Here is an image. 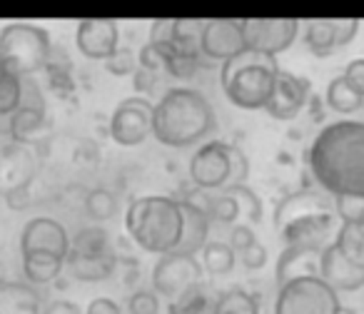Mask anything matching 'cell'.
Returning <instances> with one entry per match:
<instances>
[{
  "label": "cell",
  "instance_id": "cell-22",
  "mask_svg": "<svg viewBox=\"0 0 364 314\" xmlns=\"http://www.w3.org/2000/svg\"><path fill=\"white\" fill-rule=\"evenodd\" d=\"M21 257H23V274H26L31 287L53 284L63 274V269H65V259L48 252H31V254H21Z\"/></svg>",
  "mask_w": 364,
  "mask_h": 314
},
{
  "label": "cell",
  "instance_id": "cell-8",
  "mask_svg": "<svg viewBox=\"0 0 364 314\" xmlns=\"http://www.w3.org/2000/svg\"><path fill=\"white\" fill-rule=\"evenodd\" d=\"M152 110L155 102L150 97L132 95L117 102V107L110 115V137L120 147H137L152 137Z\"/></svg>",
  "mask_w": 364,
  "mask_h": 314
},
{
  "label": "cell",
  "instance_id": "cell-45",
  "mask_svg": "<svg viewBox=\"0 0 364 314\" xmlns=\"http://www.w3.org/2000/svg\"><path fill=\"white\" fill-rule=\"evenodd\" d=\"M41 314H82V309L70 299H50L43 304Z\"/></svg>",
  "mask_w": 364,
  "mask_h": 314
},
{
  "label": "cell",
  "instance_id": "cell-26",
  "mask_svg": "<svg viewBox=\"0 0 364 314\" xmlns=\"http://www.w3.org/2000/svg\"><path fill=\"white\" fill-rule=\"evenodd\" d=\"M334 244L339 252L349 259L352 264L364 269V224L359 222H339L337 234H334Z\"/></svg>",
  "mask_w": 364,
  "mask_h": 314
},
{
  "label": "cell",
  "instance_id": "cell-23",
  "mask_svg": "<svg viewBox=\"0 0 364 314\" xmlns=\"http://www.w3.org/2000/svg\"><path fill=\"white\" fill-rule=\"evenodd\" d=\"M115 252L100 254V257H65V267L80 282H102L115 272Z\"/></svg>",
  "mask_w": 364,
  "mask_h": 314
},
{
  "label": "cell",
  "instance_id": "cell-42",
  "mask_svg": "<svg viewBox=\"0 0 364 314\" xmlns=\"http://www.w3.org/2000/svg\"><path fill=\"white\" fill-rule=\"evenodd\" d=\"M334 28H337V48H344L354 40L359 31V21L357 18H337L334 21Z\"/></svg>",
  "mask_w": 364,
  "mask_h": 314
},
{
  "label": "cell",
  "instance_id": "cell-40",
  "mask_svg": "<svg viewBox=\"0 0 364 314\" xmlns=\"http://www.w3.org/2000/svg\"><path fill=\"white\" fill-rule=\"evenodd\" d=\"M257 242V237H255V229L250 227V224H235L232 229H230V247H232L235 254L245 252L247 247H252V244Z\"/></svg>",
  "mask_w": 364,
  "mask_h": 314
},
{
  "label": "cell",
  "instance_id": "cell-47",
  "mask_svg": "<svg viewBox=\"0 0 364 314\" xmlns=\"http://www.w3.org/2000/svg\"><path fill=\"white\" fill-rule=\"evenodd\" d=\"M6 282H8V279H6V267H3V262H0V287H3Z\"/></svg>",
  "mask_w": 364,
  "mask_h": 314
},
{
  "label": "cell",
  "instance_id": "cell-41",
  "mask_svg": "<svg viewBox=\"0 0 364 314\" xmlns=\"http://www.w3.org/2000/svg\"><path fill=\"white\" fill-rule=\"evenodd\" d=\"M240 262L245 264V269H262L267 264V249H264V244L257 239L252 247L240 252Z\"/></svg>",
  "mask_w": 364,
  "mask_h": 314
},
{
  "label": "cell",
  "instance_id": "cell-7",
  "mask_svg": "<svg viewBox=\"0 0 364 314\" xmlns=\"http://www.w3.org/2000/svg\"><path fill=\"white\" fill-rule=\"evenodd\" d=\"M203 267L198 257L180 252L160 254V259L152 267V292L157 297H165L167 302H175L182 294L203 287Z\"/></svg>",
  "mask_w": 364,
  "mask_h": 314
},
{
  "label": "cell",
  "instance_id": "cell-29",
  "mask_svg": "<svg viewBox=\"0 0 364 314\" xmlns=\"http://www.w3.org/2000/svg\"><path fill=\"white\" fill-rule=\"evenodd\" d=\"M327 105L332 107L334 112H342V115H352V112L362 110L364 100L352 90V87L344 82L342 75L332 77L327 85Z\"/></svg>",
  "mask_w": 364,
  "mask_h": 314
},
{
  "label": "cell",
  "instance_id": "cell-36",
  "mask_svg": "<svg viewBox=\"0 0 364 314\" xmlns=\"http://www.w3.org/2000/svg\"><path fill=\"white\" fill-rule=\"evenodd\" d=\"M105 70L117 77H125V75L132 77V72L137 70V55L130 50V48H117V50L105 60Z\"/></svg>",
  "mask_w": 364,
  "mask_h": 314
},
{
  "label": "cell",
  "instance_id": "cell-6",
  "mask_svg": "<svg viewBox=\"0 0 364 314\" xmlns=\"http://www.w3.org/2000/svg\"><path fill=\"white\" fill-rule=\"evenodd\" d=\"M339 307H342L339 294L319 277H304L282 284L274 299V314H337Z\"/></svg>",
  "mask_w": 364,
  "mask_h": 314
},
{
  "label": "cell",
  "instance_id": "cell-24",
  "mask_svg": "<svg viewBox=\"0 0 364 314\" xmlns=\"http://www.w3.org/2000/svg\"><path fill=\"white\" fill-rule=\"evenodd\" d=\"M304 48L317 58H327L337 50V28L332 18H314L304 23Z\"/></svg>",
  "mask_w": 364,
  "mask_h": 314
},
{
  "label": "cell",
  "instance_id": "cell-21",
  "mask_svg": "<svg viewBox=\"0 0 364 314\" xmlns=\"http://www.w3.org/2000/svg\"><path fill=\"white\" fill-rule=\"evenodd\" d=\"M319 257L322 252L314 249H297V247H284L277 259V284L294 282V279L304 277H319Z\"/></svg>",
  "mask_w": 364,
  "mask_h": 314
},
{
  "label": "cell",
  "instance_id": "cell-43",
  "mask_svg": "<svg viewBox=\"0 0 364 314\" xmlns=\"http://www.w3.org/2000/svg\"><path fill=\"white\" fill-rule=\"evenodd\" d=\"M155 85H157V72L145 70V67H137V70L132 72V87L140 92V97L150 95V92L155 90Z\"/></svg>",
  "mask_w": 364,
  "mask_h": 314
},
{
  "label": "cell",
  "instance_id": "cell-28",
  "mask_svg": "<svg viewBox=\"0 0 364 314\" xmlns=\"http://www.w3.org/2000/svg\"><path fill=\"white\" fill-rule=\"evenodd\" d=\"M235 262H237V254L232 252L228 242H208L200 249V267H203V272L215 274V277L230 274Z\"/></svg>",
  "mask_w": 364,
  "mask_h": 314
},
{
  "label": "cell",
  "instance_id": "cell-37",
  "mask_svg": "<svg viewBox=\"0 0 364 314\" xmlns=\"http://www.w3.org/2000/svg\"><path fill=\"white\" fill-rule=\"evenodd\" d=\"M127 314H160V297L152 289H137L127 299Z\"/></svg>",
  "mask_w": 364,
  "mask_h": 314
},
{
  "label": "cell",
  "instance_id": "cell-16",
  "mask_svg": "<svg viewBox=\"0 0 364 314\" xmlns=\"http://www.w3.org/2000/svg\"><path fill=\"white\" fill-rule=\"evenodd\" d=\"M334 212V200L324 195L322 190H297L279 200L274 207V227L284 229L287 224L299 222L312 215H329Z\"/></svg>",
  "mask_w": 364,
  "mask_h": 314
},
{
  "label": "cell",
  "instance_id": "cell-30",
  "mask_svg": "<svg viewBox=\"0 0 364 314\" xmlns=\"http://www.w3.org/2000/svg\"><path fill=\"white\" fill-rule=\"evenodd\" d=\"M23 102V77L0 65V117H11Z\"/></svg>",
  "mask_w": 364,
  "mask_h": 314
},
{
  "label": "cell",
  "instance_id": "cell-3",
  "mask_svg": "<svg viewBox=\"0 0 364 314\" xmlns=\"http://www.w3.org/2000/svg\"><path fill=\"white\" fill-rule=\"evenodd\" d=\"M125 229L142 252H175L182 232V210L177 197L145 195L127 205Z\"/></svg>",
  "mask_w": 364,
  "mask_h": 314
},
{
  "label": "cell",
  "instance_id": "cell-48",
  "mask_svg": "<svg viewBox=\"0 0 364 314\" xmlns=\"http://www.w3.org/2000/svg\"><path fill=\"white\" fill-rule=\"evenodd\" d=\"M337 314H357V312H354L352 307H344V304H342V307L337 309Z\"/></svg>",
  "mask_w": 364,
  "mask_h": 314
},
{
  "label": "cell",
  "instance_id": "cell-15",
  "mask_svg": "<svg viewBox=\"0 0 364 314\" xmlns=\"http://www.w3.org/2000/svg\"><path fill=\"white\" fill-rule=\"evenodd\" d=\"M307 97H309V80L294 75V72L277 70L272 97L264 105V112L269 117H274V120H294L304 110Z\"/></svg>",
  "mask_w": 364,
  "mask_h": 314
},
{
  "label": "cell",
  "instance_id": "cell-39",
  "mask_svg": "<svg viewBox=\"0 0 364 314\" xmlns=\"http://www.w3.org/2000/svg\"><path fill=\"white\" fill-rule=\"evenodd\" d=\"M342 77L354 92L364 100V58H354L344 65Z\"/></svg>",
  "mask_w": 364,
  "mask_h": 314
},
{
  "label": "cell",
  "instance_id": "cell-18",
  "mask_svg": "<svg viewBox=\"0 0 364 314\" xmlns=\"http://www.w3.org/2000/svg\"><path fill=\"white\" fill-rule=\"evenodd\" d=\"M48 130V115L41 95L31 97L23 95V102L11 117H8V132H11L16 145H36Z\"/></svg>",
  "mask_w": 364,
  "mask_h": 314
},
{
  "label": "cell",
  "instance_id": "cell-44",
  "mask_svg": "<svg viewBox=\"0 0 364 314\" xmlns=\"http://www.w3.org/2000/svg\"><path fill=\"white\" fill-rule=\"evenodd\" d=\"M152 45H170L172 43V21H152L150 23V40Z\"/></svg>",
  "mask_w": 364,
  "mask_h": 314
},
{
  "label": "cell",
  "instance_id": "cell-49",
  "mask_svg": "<svg viewBox=\"0 0 364 314\" xmlns=\"http://www.w3.org/2000/svg\"><path fill=\"white\" fill-rule=\"evenodd\" d=\"M0 65H3V63H0Z\"/></svg>",
  "mask_w": 364,
  "mask_h": 314
},
{
  "label": "cell",
  "instance_id": "cell-13",
  "mask_svg": "<svg viewBox=\"0 0 364 314\" xmlns=\"http://www.w3.org/2000/svg\"><path fill=\"white\" fill-rule=\"evenodd\" d=\"M334 234H337V215L334 212L312 215V217H304L279 229L284 247L314 249V252H322L324 247H329L334 242Z\"/></svg>",
  "mask_w": 364,
  "mask_h": 314
},
{
  "label": "cell",
  "instance_id": "cell-27",
  "mask_svg": "<svg viewBox=\"0 0 364 314\" xmlns=\"http://www.w3.org/2000/svg\"><path fill=\"white\" fill-rule=\"evenodd\" d=\"M213 309L215 314H259V302L247 289L232 287L213 299Z\"/></svg>",
  "mask_w": 364,
  "mask_h": 314
},
{
  "label": "cell",
  "instance_id": "cell-19",
  "mask_svg": "<svg viewBox=\"0 0 364 314\" xmlns=\"http://www.w3.org/2000/svg\"><path fill=\"white\" fill-rule=\"evenodd\" d=\"M36 173V160L28 152V147L16 145L0 155V193L11 195L31 185Z\"/></svg>",
  "mask_w": 364,
  "mask_h": 314
},
{
  "label": "cell",
  "instance_id": "cell-38",
  "mask_svg": "<svg viewBox=\"0 0 364 314\" xmlns=\"http://www.w3.org/2000/svg\"><path fill=\"white\" fill-rule=\"evenodd\" d=\"M250 178V160L237 145H230V178L225 188H232V185H245Z\"/></svg>",
  "mask_w": 364,
  "mask_h": 314
},
{
  "label": "cell",
  "instance_id": "cell-14",
  "mask_svg": "<svg viewBox=\"0 0 364 314\" xmlns=\"http://www.w3.org/2000/svg\"><path fill=\"white\" fill-rule=\"evenodd\" d=\"M75 45L85 58L105 63L120 48V28L110 18H85L75 28Z\"/></svg>",
  "mask_w": 364,
  "mask_h": 314
},
{
  "label": "cell",
  "instance_id": "cell-9",
  "mask_svg": "<svg viewBox=\"0 0 364 314\" xmlns=\"http://www.w3.org/2000/svg\"><path fill=\"white\" fill-rule=\"evenodd\" d=\"M242 33L247 50L277 58V53L287 50L297 40L299 21L294 18H247L242 21Z\"/></svg>",
  "mask_w": 364,
  "mask_h": 314
},
{
  "label": "cell",
  "instance_id": "cell-33",
  "mask_svg": "<svg viewBox=\"0 0 364 314\" xmlns=\"http://www.w3.org/2000/svg\"><path fill=\"white\" fill-rule=\"evenodd\" d=\"M165 70L177 80H190L200 70V53H185L177 48L165 60Z\"/></svg>",
  "mask_w": 364,
  "mask_h": 314
},
{
  "label": "cell",
  "instance_id": "cell-4",
  "mask_svg": "<svg viewBox=\"0 0 364 314\" xmlns=\"http://www.w3.org/2000/svg\"><path fill=\"white\" fill-rule=\"evenodd\" d=\"M277 70V58L257 50H242L240 55L223 63L220 85L225 97L240 110H264L272 97Z\"/></svg>",
  "mask_w": 364,
  "mask_h": 314
},
{
  "label": "cell",
  "instance_id": "cell-2",
  "mask_svg": "<svg viewBox=\"0 0 364 314\" xmlns=\"http://www.w3.org/2000/svg\"><path fill=\"white\" fill-rule=\"evenodd\" d=\"M218 130V115L208 95L193 87H170L152 110V137L167 147H193L208 142Z\"/></svg>",
  "mask_w": 364,
  "mask_h": 314
},
{
  "label": "cell",
  "instance_id": "cell-12",
  "mask_svg": "<svg viewBox=\"0 0 364 314\" xmlns=\"http://www.w3.org/2000/svg\"><path fill=\"white\" fill-rule=\"evenodd\" d=\"M21 254L48 252L55 257H68L70 252V234L63 227V222L53 217H33L23 224L21 232Z\"/></svg>",
  "mask_w": 364,
  "mask_h": 314
},
{
  "label": "cell",
  "instance_id": "cell-35",
  "mask_svg": "<svg viewBox=\"0 0 364 314\" xmlns=\"http://www.w3.org/2000/svg\"><path fill=\"white\" fill-rule=\"evenodd\" d=\"M172 314H215L213 299L203 292V287H198L172 302Z\"/></svg>",
  "mask_w": 364,
  "mask_h": 314
},
{
  "label": "cell",
  "instance_id": "cell-11",
  "mask_svg": "<svg viewBox=\"0 0 364 314\" xmlns=\"http://www.w3.org/2000/svg\"><path fill=\"white\" fill-rule=\"evenodd\" d=\"M242 50H247L242 21H235V18L205 21L203 33H200V55H205L208 60L228 63Z\"/></svg>",
  "mask_w": 364,
  "mask_h": 314
},
{
  "label": "cell",
  "instance_id": "cell-10",
  "mask_svg": "<svg viewBox=\"0 0 364 314\" xmlns=\"http://www.w3.org/2000/svg\"><path fill=\"white\" fill-rule=\"evenodd\" d=\"M190 180L195 188L208 190H223L230 178V142L223 140H208L193 152L190 157Z\"/></svg>",
  "mask_w": 364,
  "mask_h": 314
},
{
  "label": "cell",
  "instance_id": "cell-20",
  "mask_svg": "<svg viewBox=\"0 0 364 314\" xmlns=\"http://www.w3.org/2000/svg\"><path fill=\"white\" fill-rule=\"evenodd\" d=\"M180 202V200H177ZM182 210V232H180V242H177L175 252L180 254H190V257H198L200 249L210 242V217L200 210H195L193 205L180 202Z\"/></svg>",
  "mask_w": 364,
  "mask_h": 314
},
{
  "label": "cell",
  "instance_id": "cell-34",
  "mask_svg": "<svg viewBox=\"0 0 364 314\" xmlns=\"http://www.w3.org/2000/svg\"><path fill=\"white\" fill-rule=\"evenodd\" d=\"M208 217L210 222H220V224H235V220L240 217V207L228 193H213L210 197V207H208Z\"/></svg>",
  "mask_w": 364,
  "mask_h": 314
},
{
  "label": "cell",
  "instance_id": "cell-25",
  "mask_svg": "<svg viewBox=\"0 0 364 314\" xmlns=\"http://www.w3.org/2000/svg\"><path fill=\"white\" fill-rule=\"evenodd\" d=\"M112 252L110 237L100 224L85 227L70 239V252L68 257H100V254Z\"/></svg>",
  "mask_w": 364,
  "mask_h": 314
},
{
  "label": "cell",
  "instance_id": "cell-17",
  "mask_svg": "<svg viewBox=\"0 0 364 314\" xmlns=\"http://www.w3.org/2000/svg\"><path fill=\"white\" fill-rule=\"evenodd\" d=\"M319 279L337 294H349L364 287V269L349 262L332 242L322 249V257H319Z\"/></svg>",
  "mask_w": 364,
  "mask_h": 314
},
{
  "label": "cell",
  "instance_id": "cell-1",
  "mask_svg": "<svg viewBox=\"0 0 364 314\" xmlns=\"http://www.w3.org/2000/svg\"><path fill=\"white\" fill-rule=\"evenodd\" d=\"M304 160L324 195L332 200H364V122L324 125Z\"/></svg>",
  "mask_w": 364,
  "mask_h": 314
},
{
  "label": "cell",
  "instance_id": "cell-5",
  "mask_svg": "<svg viewBox=\"0 0 364 314\" xmlns=\"http://www.w3.org/2000/svg\"><path fill=\"white\" fill-rule=\"evenodd\" d=\"M50 33L36 23H8L0 31V63L18 77H31L50 63Z\"/></svg>",
  "mask_w": 364,
  "mask_h": 314
},
{
  "label": "cell",
  "instance_id": "cell-31",
  "mask_svg": "<svg viewBox=\"0 0 364 314\" xmlns=\"http://www.w3.org/2000/svg\"><path fill=\"white\" fill-rule=\"evenodd\" d=\"M85 212L95 222H105V220L115 217L117 212V197L105 188H95L85 195Z\"/></svg>",
  "mask_w": 364,
  "mask_h": 314
},
{
  "label": "cell",
  "instance_id": "cell-46",
  "mask_svg": "<svg viewBox=\"0 0 364 314\" xmlns=\"http://www.w3.org/2000/svg\"><path fill=\"white\" fill-rule=\"evenodd\" d=\"M82 314H122V309H120V304L112 302V299L95 297L90 304H87V309Z\"/></svg>",
  "mask_w": 364,
  "mask_h": 314
},
{
  "label": "cell",
  "instance_id": "cell-32",
  "mask_svg": "<svg viewBox=\"0 0 364 314\" xmlns=\"http://www.w3.org/2000/svg\"><path fill=\"white\" fill-rule=\"evenodd\" d=\"M223 193H228L230 197L237 202L240 215L250 220V222H259L262 220V200L257 197L255 190H250L247 185H232V188H223Z\"/></svg>",
  "mask_w": 364,
  "mask_h": 314
}]
</instances>
